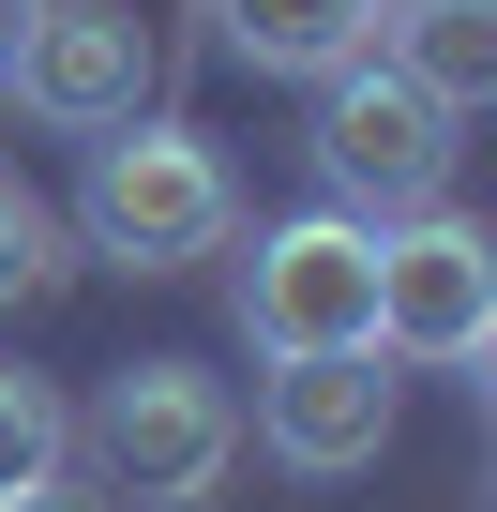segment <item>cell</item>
<instances>
[{"label": "cell", "mask_w": 497, "mask_h": 512, "mask_svg": "<svg viewBox=\"0 0 497 512\" xmlns=\"http://www.w3.org/2000/svg\"><path fill=\"white\" fill-rule=\"evenodd\" d=\"M0 91L61 136H121V121H151V16L136 0H46L0 61Z\"/></svg>", "instance_id": "obj_6"}, {"label": "cell", "mask_w": 497, "mask_h": 512, "mask_svg": "<svg viewBox=\"0 0 497 512\" xmlns=\"http://www.w3.org/2000/svg\"><path fill=\"white\" fill-rule=\"evenodd\" d=\"M497 347V241L437 196V211H407V226H377V362H437V377H467Z\"/></svg>", "instance_id": "obj_5"}, {"label": "cell", "mask_w": 497, "mask_h": 512, "mask_svg": "<svg viewBox=\"0 0 497 512\" xmlns=\"http://www.w3.org/2000/svg\"><path fill=\"white\" fill-rule=\"evenodd\" d=\"M211 31L257 76H347L362 31H377V0H211Z\"/></svg>", "instance_id": "obj_9"}, {"label": "cell", "mask_w": 497, "mask_h": 512, "mask_svg": "<svg viewBox=\"0 0 497 512\" xmlns=\"http://www.w3.org/2000/svg\"><path fill=\"white\" fill-rule=\"evenodd\" d=\"M31 16H46V0H0V31H31Z\"/></svg>", "instance_id": "obj_13"}, {"label": "cell", "mask_w": 497, "mask_h": 512, "mask_svg": "<svg viewBox=\"0 0 497 512\" xmlns=\"http://www.w3.org/2000/svg\"><path fill=\"white\" fill-rule=\"evenodd\" d=\"M257 437L302 467V482H347L392 452V362L377 347H317V362H272L257 377Z\"/></svg>", "instance_id": "obj_7"}, {"label": "cell", "mask_w": 497, "mask_h": 512, "mask_svg": "<svg viewBox=\"0 0 497 512\" xmlns=\"http://www.w3.org/2000/svg\"><path fill=\"white\" fill-rule=\"evenodd\" d=\"M91 452L136 512H211V482L241 467V392L211 362H121L91 392Z\"/></svg>", "instance_id": "obj_2"}, {"label": "cell", "mask_w": 497, "mask_h": 512, "mask_svg": "<svg viewBox=\"0 0 497 512\" xmlns=\"http://www.w3.org/2000/svg\"><path fill=\"white\" fill-rule=\"evenodd\" d=\"M61 452H76V407H61L31 362H0V497H16V482H46Z\"/></svg>", "instance_id": "obj_10"}, {"label": "cell", "mask_w": 497, "mask_h": 512, "mask_svg": "<svg viewBox=\"0 0 497 512\" xmlns=\"http://www.w3.org/2000/svg\"><path fill=\"white\" fill-rule=\"evenodd\" d=\"M362 61H392L422 106H482L497 91V0H377V31H362Z\"/></svg>", "instance_id": "obj_8"}, {"label": "cell", "mask_w": 497, "mask_h": 512, "mask_svg": "<svg viewBox=\"0 0 497 512\" xmlns=\"http://www.w3.org/2000/svg\"><path fill=\"white\" fill-rule=\"evenodd\" d=\"M241 347L257 362H317V347H377V226L362 211H287L241 256Z\"/></svg>", "instance_id": "obj_3"}, {"label": "cell", "mask_w": 497, "mask_h": 512, "mask_svg": "<svg viewBox=\"0 0 497 512\" xmlns=\"http://www.w3.org/2000/svg\"><path fill=\"white\" fill-rule=\"evenodd\" d=\"M0 512H121V497H91L76 467H46V482H16V497H0Z\"/></svg>", "instance_id": "obj_12"}, {"label": "cell", "mask_w": 497, "mask_h": 512, "mask_svg": "<svg viewBox=\"0 0 497 512\" xmlns=\"http://www.w3.org/2000/svg\"><path fill=\"white\" fill-rule=\"evenodd\" d=\"M317 181H332V211H362V226H407V211H437L452 196V106H422L392 61H347V76H317Z\"/></svg>", "instance_id": "obj_4"}, {"label": "cell", "mask_w": 497, "mask_h": 512, "mask_svg": "<svg viewBox=\"0 0 497 512\" xmlns=\"http://www.w3.org/2000/svg\"><path fill=\"white\" fill-rule=\"evenodd\" d=\"M76 226H91V256H121V272H196V256H226V226H241V181H226V151L196 121H121V136H91Z\"/></svg>", "instance_id": "obj_1"}, {"label": "cell", "mask_w": 497, "mask_h": 512, "mask_svg": "<svg viewBox=\"0 0 497 512\" xmlns=\"http://www.w3.org/2000/svg\"><path fill=\"white\" fill-rule=\"evenodd\" d=\"M46 287H61V211H46L31 181H0V317L46 302Z\"/></svg>", "instance_id": "obj_11"}]
</instances>
